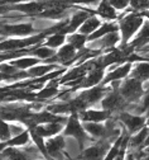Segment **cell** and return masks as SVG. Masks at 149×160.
Returning <instances> with one entry per match:
<instances>
[{
    "label": "cell",
    "mask_w": 149,
    "mask_h": 160,
    "mask_svg": "<svg viewBox=\"0 0 149 160\" xmlns=\"http://www.w3.org/2000/svg\"><path fill=\"white\" fill-rule=\"evenodd\" d=\"M142 23H143L142 15H139V14L128 15L120 23V29H121V33H123V41L126 42L128 39L135 33V31L140 27Z\"/></svg>",
    "instance_id": "6da1fadb"
},
{
    "label": "cell",
    "mask_w": 149,
    "mask_h": 160,
    "mask_svg": "<svg viewBox=\"0 0 149 160\" xmlns=\"http://www.w3.org/2000/svg\"><path fill=\"white\" fill-rule=\"evenodd\" d=\"M142 93H143V89L140 85V80L135 78L126 80L120 89V94L126 99H129V101H137V99L140 98Z\"/></svg>",
    "instance_id": "7a4b0ae2"
},
{
    "label": "cell",
    "mask_w": 149,
    "mask_h": 160,
    "mask_svg": "<svg viewBox=\"0 0 149 160\" xmlns=\"http://www.w3.org/2000/svg\"><path fill=\"white\" fill-rule=\"evenodd\" d=\"M46 37V33L43 34H38L27 39H9V41H5L2 43V50H20V48H24L27 46H33L37 45L38 42H40L42 39Z\"/></svg>",
    "instance_id": "3957f363"
},
{
    "label": "cell",
    "mask_w": 149,
    "mask_h": 160,
    "mask_svg": "<svg viewBox=\"0 0 149 160\" xmlns=\"http://www.w3.org/2000/svg\"><path fill=\"white\" fill-rule=\"evenodd\" d=\"M65 135H67V136H75V137H77L80 141H82V140H85L86 138V136H85V133H83V131H82V127H81V125H80V122H78V117H77V114H72L71 116V118L68 119V123H67V127H66V131H65Z\"/></svg>",
    "instance_id": "277c9868"
},
{
    "label": "cell",
    "mask_w": 149,
    "mask_h": 160,
    "mask_svg": "<svg viewBox=\"0 0 149 160\" xmlns=\"http://www.w3.org/2000/svg\"><path fill=\"white\" fill-rule=\"evenodd\" d=\"M120 119L125 123V126L128 127L130 132L138 131L143 127L144 125V118L140 116H132L129 113H121L120 114Z\"/></svg>",
    "instance_id": "5b68a950"
},
{
    "label": "cell",
    "mask_w": 149,
    "mask_h": 160,
    "mask_svg": "<svg viewBox=\"0 0 149 160\" xmlns=\"http://www.w3.org/2000/svg\"><path fill=\"white\" fill-rule=\"evenodd\" d=\"M33 32V26L29 23L14 24V26H4L3 33L5 34H15V36H26Z\"/></svg>",
    "instance_id": "8992f818"
},
{
    "label": "cell",
    "mask_w": 149,
    "mask_h": 160,
    "mask_svg": "<svg viewBox=\"0 0 149 160\" xmlns=\"http://www.w3.org/2000/svg\"><path fill=\"white\" fill-rule=\"evenodd\" d=\"M109 112L105 111H83L80 113V118L86 122H100L104 119H108Z\"/></svg>",
    "instance_id": "52a82bcc"
},
{
    "label": "cell",
    "mask_w": 149,
    "mask_h": 160,
    "mask_svg": "<svg viewBox=\"0 0 149 160\" xmlns=\"http://www.w3.org/2000/svg\"><path fill=\"white\" fill-rule=\"evenodd\" d=\"M46 148H47V152L52 156L59 158V152L61 150L65 148V140L61 136H57L54 138H51L46 142Z\"/></svg>",
    "instance_id": "ba28073f"
},
{
    "label": "cell",
    "mask_w": 149,
    "mask_h": 160,
    "mask_svg": "<svg viewBox=\"0 0 149 160\" xmlns=\"http://www.w3.org/2000/svg\"><path fill=\"white\" fill-rule=\"evenodd\" d=\"M104 93H105V89L104 88L95 87V88H92V89H90L87 92L82 93L80 97H81V99L86 104H90V103H95V102L99 101V99H101V97L104 95Z\"/></svg>",
    "instance_id": "9c48e42d"
},
{
    "label": "cell",
    "mask_w": 149,
    "mask_h": 160,
    "mask_svg": "<svg viewBox=\"0 0 149 160\" xmlns=\"http://www.w3.org/2000/svg\"><path fill=\"white\" fill-rule=\"evenodd\" d=\"M121 104H123L121 95L119 93H115V92L108 94V97H106L104 101H102V107L105 109H110V111H114V109L120 108Z\"/></svg>",
    "instance_id": "30bf717a"
},
{
    "label": "cell",
    "mask_w": 149,
    "mask_h": 160,
    "mask_svg": "<svg viewBox=\"0 0 149 160\" xmlns=\"http://www.w3.org/2000/svg\"><path fill=\"white\" fill-rule=\"evenodd\" d=\"M32 128L40 136H53L62 130V126L58 122H51L47 126H37V127L32 126Z\"/></svg>",
    "instance_id": "8fae6325"
},
{
    "label": "cell",
    "mask_w": 149,
    "mask_h": 160,
    "mask_svg": "<svg viewBox=\"0 0 149 160\" xmlns=\"http://www.w3.org/2000/svg\"><path fill=\"white\" fill-rule=\"evenodd\" d=\"M130 70H132V64H125L124 66L118 68L116 70L111 71L108 76H106V79L104 80V84H108L110 82H115V80H119V79L125 78L128 74L130 72Z\"/></svg>",
    "instance_id": "7c38bea8"
},
{
    "label": "cell",
    "mask_w": 149,
    "mask_h": 160,
    "mask_svg": "<svg viewBox=\"0 0 149 160\" xmlns=\"http://www.w3.org/2000/svg\"><path fill=\"white\" fill-rule=\"evenodd\" d=\"M89 18V14L86 12H78L76 13L72 19H71V22L67 24V27L65 28V31H63V33H66V32H73L75 29H77L80 27V24H82L86 19Z\"/></svg>",
    "instance_id": "4fadbf2b"
},
{
    "label": "cell",
    "mask_w": 149,
    "mask_h": 160,
    "mask_svg": "<svg viewBox=\"0 0 149 160\" xmlns=\"http://www.w3.org/2000/svg\"><path fill=\"white\" fill-rule=\"evenodd\" d=\"M46 8V4H40V3H28V4H22V5H15L13 9L15 10H20L24 12L27 14H37V13H42Z\"/></svg>",
    "instance_id": "5bb4252c"
},
{
    "label": "cell",
    "mask_w": 149,
    "mask_h": 160,
    "mask_svg": "<svg viewBox=\"0 0 149 160\" xmlns=\"http://www.w3.org/2000/svg\"><path fill=\"white\" fill-rule=\"evenodd\" d=\"M76 50H77V48H76L73 45H71V43H70V45H66V46H63V47L58 51L56 58L59 60V61H62V62H68V61H71V60L75 57Z\"/></svg>",
    "instance_id": "9a60e30c"
},
{
    "label": "cell",
    "mask_w": 149,
    "mask_h": 160,
    "mask_svg": "<svg viewBox=\"0 0 149 160\" xmlns=\"http://www.w3.org/2000/svg\"><path fill=\"white\" fill-rule=\"evenodd\" d=\"M102 75H104V71H102L101 68H99V69H94V70L90 72V75L83 80V83H82L81 87L87 88V87H92V85L99 84V83L101 82V79H102Z\"/></svg>",
    "instance_id": "2e32d148"
},
{
    "label": "cell",
    "mask_w": 149,
    "mask_h": 160,
    "mask_svg": "<svg viewBox=\"0 0 149 160\" xmlns=\"http://www.w3.org/2000/svg\"><path fill=\"white\" fill-rule=\"evenodd\" d=\"M113 8L114 7L109 2L102 0L99 9H97V14L100 17H102V18H106V19H115L116 18V13H115V10Z\"/></svg>",
    "instance_id": "e0dca14e"
},
{
    "label": "cell",
    "mask_w": 149,
    "mask_h": 160,
    "mask_svg": "<svg viewBox=\"0 0 149 160\" xmlns=\"http://www.w3.org/2000/svg\"><path fill=\"white\" fill-rule=\"evenodd\" d=\"M132 75H133V78L140 80V82L148 80V79H149V64H147V62H140V64H138V65L134 68Z\"/></svg>",
    "instance_id": "ac0fdd59"
},
{
    "label": "cell",
    "mask_w": 149,
    "mask_h": 160,
    "mask_svg": "<svg viewBox=\"0 0 149 160\" xmlns=\"http://www.w3.org/2000/svg\"><path fill=\"white\" fill-rule=\"evenodd\" d=\"M116 29H118V27H116L114 23H105V24L101 26V28H100L99 31H95V32L89 37V39H90V41H95V39L101 38V37L106 36L108 33L115 32Z\"/></svg>",
    "instance_id": "d6986e66"
},
{
    "label": "cell",
    "mask_w": 149,
    "mask_h": 160,
    "mask_svg": "<svg viewBox=\"0 0 149 160\" xmlns=\"http://www.w3.org/2000/svg\"><path fill=\"white\" fill-rule=\"evenodd\" d=\"M100 26V21L95 17H91V18H87L85 21L83 26L80 27V33L82 34H89V33H94L96 31V28Z\"/></svg>",
    "instance_id": "ffe728a7"
},
{
    "label": "cell",
    "mask_w": 149,
    "mask_h": 160,
    "mask_svg": "<svg viewBox=\"0 0 149 160\" xmlns=\"http://www.w3.org/2000/svg\"><path fill=\"white\" fill-rule=\"evenodd\" d=\"M28 141H29V133H28L27 131H24V132H22V133L16 135L14 138L8 140L7 142H4V144H3V148H4V146H23V145H26Z\"/></svg>",
    "instance_id": "44dd1931"
},
{
    "label": "cell",
    "mask_w": 149,
    "mask_h": 160,
    "mask_svg": "<svg viewBox=\"0 0 149 160\" xmlns=\"http://www.w3.org/2000/svg\"><path fill=\"white\" fill-rule=\"evenodd\" d=\"M85 130L89 133H91L95 137H102L106 135V126H101L99 123H92V122H87L85 123Z\"/></svg>",
    "instance_id": "7402d4cb"
},
{
    "label": "cell",
    "mask_w": 149,
    "mask_h": 160,
    "mask_svg": "<svg viewBox=\"0 0 149 160\" xmlns=\"http://www.w3.org/2000/svg\"><path fill=\"white\" fill-rule=\"evenodd\" d=\"M106 148H108V146H102V148L100 145L91 146V148H89V149H86V150L83 151L82 158H85V159H99L100 156L104 155Z\"/></svg>",
    "instance_id": "603a6c76"
},
{
    "label": "cell",
    "mask_w": 149,
    "mask_h": 160,
    "mask_svg": "<svg viewBox=\"0 0 149 160\" xmlns=\"http://www.w3.org/2000/svg\"><path fill=\"white\" fill-rule=\"evenodd\" d=\"M121 60H124V52L121 51H113L108 55H105V57H102V65L108 66L111 64H116L120 62Z\"/></svg>",
    "instance_id": "cb8c5ba5"
},
{
    "label": "cell",
    "mask_w": 149,
    "mask_h": 160,
    "mask_svg": "<svg viewBox=\"0 0 149 160\" xmlns=\"http://www.w3.org/2000/svg\"><path fill=\"white\" fill-rule=\"evenodd\" d=\"M63 13H65V7H63V5H56L54 4L48 10H43L42 13H39V15L47 17V18H58V17H62Z\"/></svg>",
    "instance_id": "d4e9b609"
},
{
    "label": "cell",
    "mask_w": 149,
    "mask_h": 160,
    "mask_svg": "<svg viewBox=\"0 0 149 160\" xmlns=\"http://www.w3.org/2000/svg\"><path fill=\"white\" fill-rule=\"evenodd\" d=\"M39 62V57L38 58H33V57H28V58H19V60H15V61L10 62L12 65H14L15 68L18 69H27V68H30L35 64Z\"/></svg>",
    "instance_id": "484cf974"
},
{
    "label": "cell",
    "mask_w": 149,
    "mask_h": 160,
    "mask_svg": "<svg viewBox=\"0 0 149 160\" xmlns=\"http://www.w3.org/2000/svg\"><path fill=\"white\" fill-rule=\"evenodd\" d=\"M56 69V65H43V66H35L32 68L28 72L30 75V78H39V76H43L46 75L48 71Z\"/></svg>",
    "instance_id": "4316f807"
},
{
    "label": "cell",
    "mask_w": 149,
    "mask_h": 160,
    "mask_svg": "<svg viewBox=\"0 0 149 160\" xmlns=\"http://www.w3.org/2000/svg\"><path fill=\"white\" fill-rule=\"evenodd\" d=\"M147 42H149V26H145V27L143 28V31L140 32L139 37H138V38L135 39V41L130 45L129 51H130V50H133L134 47H138V46L144 45V43H147Z\"/></svg>",
    "instance_id": "83f0119b"
},
{
    "label": "cell",
    "mask_w": 149,
    "mask_h": 160,
    "mask_svg": "<svg viewBox=\"0 0 149 160\" xmlns=\"http://www.w3.org/2000/svg\"><path fill=\"white\" fill-rule=\"evenodd\" d=\"M57 93H58L57 85H54V83H52V84H49L46 89H43V90H40L39 93H37V98H38V99H46V98L54 97Z\"/></svg>",
    "instance_id": "f1b7e54d"
},
{
    "label": "cell",
    "mask_w": 149,
    "mask_h": 160,
    "mask_svg": "<svg viewBox=\"0 0 149 160\" xmlns=\"http://www.w3.org/2000/svg\"><path fill=\"white\" fill-rule=\"evenodd\" d=\"M118 41H119V34L115 31V32H111V33H108L106 36H104V38L100 41V43H102L104 47H111Z\"/></svg>",
    "instance_id": "f546056e"
},
{
    "label": "cell",
    "mask_w": 149,
    "mask_h": 160,
    "mask_svg": "<svg viewBox=\"0 0 149 160\" xmlns=\"http://www.w3.org/2000/svg\"><path fill=\"white\" fill-rule=\"evenodd\" d=\"M63 42H65V33H62V32H57L54 36H52L51 38H48V41L46 42V45L48 47H58L61 46Z\"/></svg>",
    "instance_id": "4dcf8cb0"
},
{
    "label": "cell",
    "mask_w": 149,
    "mask_h": 160,
    "mask_svg": "<svg viewBox=\"0 0 149 160\" xmlns=\"http://www.w3.org/2000/svg\"><path fill=\"white\" fill-rule=\"evenodd\" d=\"M68 42L71 45H73L77 50H81L83 47L85 42H86V34H82V33H80V34H72L68 38Z\"/></svg>",
    "instance_id": "1f68e13d"
},
{
    "label": "cell",
    "mask_w": 149,
    "mask_h": 160,
    "mask_svg": "<svg viewBox=\"0 0 149 160\" xmlns=\"http://www.w3.org/2000/svg\"><path fill=\"white\" fill-rule=\"evenodd\" d=\"M48 111H51L52 113H68V112H72V107H71V103H58V104L51 106Z\"/></svg>",
    "instance_id": "d6a6232c"
},
{
    "label": "cell",
    "mask_w": 149,
    "mask_h": 160,
    "mask_svg": "<svg viewBox=\"0 0 149 160\" xmlns=\"http://www.w3.org/2000/svg\"><path fill=\"white\" fill-rule=\"evenodd\" d=\"M33 53H34L37 57L44 60V58L52 57V56L54 55V51H53L51 47H39V48H35V50L33 51Z\"/></svg>",
    "instance_id": "836d02e7"
},
{
    "label": "cell",
    "mask_w": 149,
    "mask_h": 160,
    "mask_svg": "<svg viewBox=\"0 0 149 160\" xmlns=\"http://www.w3.org/2000/svg\"><path fill=\"white\" fill-rule=\"evenodd\" d=\"M148 132H149L148 128H143L137 136H134V137L132 138V144H133V146H139V145L144 144V142H145V140H147V137H148Z\"/></svg>",
    "instance_id": "e575fe53"
},
{
    "label": "cell",
    "mask_w": 149,
    "mask_h": 160,
    "mask_svg": "<svg viewBox=\"0 0 149 160\" xmlns=\"http://www.w3.org/2000/svg\"><path fill=\"white\" fill-rule=\"evenodd\" d=\"M3 156H9L10 159H26L27 155L23 154V152H20L18 150H14L13 148H9L7 150H3Z\"/></svg>",
    "instance_id": "d590c367"
},
{
    "label": "cell",
    "mask_w": 149,
    "mask_h": 160,
    "mask_svg": "<svg viewBox=\"0 0 149 160\" xmlns=\"http://www.w3.org/2000/svg\"><path fill=\"white\" fill-rule=\"evenodd\" d=\"M130 5L135 10H144L149 8V2L148 0H130Z\"/></svg>",
    "instance_id": "8d00e7d4"
},
{
    "label": "cell",
    "mask_w": 149,
    "mask_h": 160,
    "mask_svg": "<svg viewBox=\"0 0 149 160\" xmlns=\"http://www.w3.org/2000/svg\"><path fill=\"white\" fill-rule=\"evenodd\" d=\"M109 3L115 9H125V7L130 3V0H109Z\"/></svg>",
    "instance_id": "74e56055"
},
{
    "label": "cell",
    "mask_w": 149,
    "mask_h": 160,
    "mask_svg": "<svg viewBox=\"0 0 149 160\" xmlns=\"http://www.w3.org/2000/svg\"><path fill=\"white\" fill-rule=\"evenodd\" d=\"M10 135H12V128H10V126L4 122V123H3V131H2V141L5 142L10 137Z\"/></svg>",
    "instance_id": "f35d334b"
},
{
    "label": "cell",
    "mask_w": 149,
    "mask_h": 160,
    "mask_svg": "<svg viewBox=\"0 0 149 160\" xmlns=\"http://www.w3.org/2000/svg\"><path fill=\"white\" fill-rule=\"evenodd\" d=\"M62 3H71V4H96L99 0H63Z\"/></svg>",
    "instance_id": "ab89813d"
},
{
    "label": "cell",
    "mask_w": 149,
    "mask_h": 160,
    "mask_svg": "<svg viewBox=\"0 0 149 160\" xmlns=\"http://www.w3.org/2000/svg\"><path fill=\"white\" fill-rule=\"evenodd\" d=\"M148 109H149V93H148V94L145 95V98H144L142 111H148Z\"/></svg>",
    "instance_id": "60d3db41"
},
{
    "label": "cell",
    "mask_w": 149,
    "mask_h": 160,
    "mask_svg": "<svg viewBox=\"0 0 149 160\" xmlns=\"http://www.w3.org/2000/svg\"><path fill=\"white\" fill-rule=\"evenodd\" d=\"M19 2H23V0H3V4H14V3H19Z\"/></svg>",
    "instance_id": "b9f144b4"
},
{
    "label": "cell",
    "mask_w": 149,
    "mask_h": 160,
    "mask_svg": "<svg viewBox=\"0 0 149 160\" xmlns=\"http://www.w3.org/2000/svg\"><path fill=\"white\" fill-rule=\"evenodd\" d=\"M142 15H145V17H148V18H149V10H144V12L142 13Z\"/></svg>",
    "instance_id": "7bdbcfd3"
},
{
    "label": "cell",
    "mask_w": 149,
    "mask_h": 160,
    "mask_svg": "<svg viewBox=\"0 0 149 160\" xmlns=\"http://www.w3.org/2000/svg\"><path fill=\"white\" fill-rule=\"evenodd\" d=\"M144 144H145V145H148V146H149V136H148V137H147V140H145V142H144Z\"/></svg>",
    "instance_id": "ee69618b"
},
{
    "label": "cell",
    "mask_w": 149,
    "mask_h": 160,
    "mask_svg": "<svg viewBox=\"0 0 149 160\" xmlns=\"http://www.w3.org/2000/svg\"><path fill=\"white\" fill-rule=\"evenodd\" d=\"M147 151H148V152H149V148H148V150H147Z\"/></svg>",
    "instance_id": "f6af8a7d"
},
{
    "label": "cell",
    "mask_w": 149,
    "mask_h": 160,
    "mask_svg": "<svg viewBox=\"0 0 149 160\" xmlns=\"http://www.w3.org/2000/svg\"><path fill=\"white\" fill-rule=\"evenodd\" d=\"M148 125H149V119H148Z\"/></svg>",
    "instance_id": "bcb514c9"
}]
</instances>
